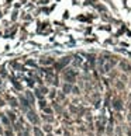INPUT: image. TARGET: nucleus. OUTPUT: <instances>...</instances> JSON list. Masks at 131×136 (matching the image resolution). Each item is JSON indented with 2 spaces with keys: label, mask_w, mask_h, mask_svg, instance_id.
Listing matches in <instances>:
<instances>
[{
  "label": "nucleus",
  "mask_w": 131,
  "mask_h": 136,
  "mask_svg": "<svg viewBox=\"0 0 131 136\" xmlns=\"http://www.w3.org/2000/svg\"><path fill=\"white\" fill-rule=\"evenodd\" d=\"M42 118H44V121H47V122H52V119H54L52 117H51V115H47V117L44 115Z\"/></svg>",
  "instance_id": "nucleus-17"
},
{
  "label": "nucleus",
  "mask_w": 131,
  "mask_h": 136,
  "mask_svg": "<svg viewBox=\"0 0 131 136\" xmlns=\"http://www.w3.org/2000/svg\"><path fill=\"white\" fill-rule=\"evenodd\" d=\"M72 90H73V87H72L70 83H65L62 86V93L64 94H69V93H72Z\"/></svg>",
  "instance_id": "nucleus-5"
},
{
  "label": "nucleus",
  "mask_w": 131,
  "mask_h": 136,
  "mask_svg": "<svg viewBox=\"0 0 131 136\" xmlns=\"http://www.w3.org/2000/svg\"><path fill=\"white\" fill-rule=\"evenodd\" d=\"M114 108H116V110L117 111H120L123 108V102H121V100H120V98H117V100H114Z\"/></svg>",
  "instance_id": "nucleus-8"
},
{
  "label": "nucleus",
  "mask_w": 131,
  "mask_h": 136,
  "mask_svg": "<svg viewBox=\"0 0 131 136\" xmlns=\"http://www.w3.org/2000/svg\"><path fill=\"white\" fill-rule=\"evenodd\" d=\"M1 117H3V114H0V118H1Z\"/></svg>",
  "instance_id": "nucleus-24"
},
{
  "label": "nucleus",
  "mask_w": 131,
  "mask_h": 136,
  "mask_svg": "<svg viewBox=\"0 0 131 136\" xmlns=\"http://www.w3.org/2000/svg\"><path fill=\"white\" fill-rule=\"evenodd\" d=\"M0 135H4V131H3V128H1V125H0Z\"/></svg>",
  "instance_id": "nucleus-21"
},
{
  "label": "nucleus",
  "mask_w": 131,
  "mask_h": 136,
  "mask_svg": "<svg viewBox=\"0 0 131 136\" xmlns=\"http://www.w3.org/2000/svg\"><path fill=\"white\" fill-rule=\"evenodd\" d=\"M64 79L66 80V83H75V80H76V75H75L73 70H69V69H66L64 72Z\"/></svg>",
  "instance_id": "nucleus-1"
},
{
  "label": "nucleus",
  "mask_w": 131,
  "mask_h": 136,
  "mask_svg": "<svg viewBox=\"0 0 131 136\" xmlns=\"http://www.w3.org/2000/svg\"><path fill=\"white\" fill-rule=\"evenodd\" d=\"M4 136H14V132L11 129H6L4 131Z\"/></svg>",
  "instance_id": "nucleus-16"
},
{
  "label": "nucleus",
  "mask_w": 131,
  "mask_h": 136,
  "mask_svg": "<svg viewBox=\"0 0 131 136\" xmlns=\"http://www.w3.org/2000/svg\"><path fill=\"white\" fill-rule=\"evenodd\" d=\"M51 131H52V126H51L49 123H47V125L44 126V132H48V133H51Z\"/></svg>",
  "instance_id": "nucleus-15"
},
{
  "label": "nucleus",
  "mask_w": 131,
  "mask_h": 136,
  "mask_svg": "<svg viewBox=\"0 0 131 136\" xmlns=\"http://www.w3.org/2000/svg\"><path fill=\"white\" fill-rule=\"evenodd\" d=\"M47 136H54V135H51V133H48V135H47Z\"/></svg>",
  "instance_id": "nucleus-23"
},
{
  "label": "nucleus",
  "mask_w": 131,
  "mask_h": 136,
  "mask_svg": "<svg viewBox=\"0 0 131 136\" xmlns=\"http://www.w3.org/2000/svg\"><path fill=\"white\" fill-rule=\"evenodd\" d=\"M3 105H6V104H4V101H3V100H0V107H3Z\"/></svg>",
  "instance_id": "nucleus-22"
},
{
  "label": "nucleus",
  "mask_w": 131,
  "mask_h": 136,
  "mask_svg": "<svg viewBox=\"0 0 131 136\" xmlns=\"http://www.w3.org/2000/svg\"><path fill=\"white\" fill-rule=\"evenodd\" d=\"M49 96L54 98V97H55V91H54V90H52V91H49Z\"/></svg>",
  "instance_id": "nucleus-20"
},
{
  "label": "nucleus",
  "mask_w": 131,
  "mask_h": 136,
  "mask_svg": "<svg viewBox=\"0 0 131 136\" xmlns=\"http://www.w3.org/2000/svg\"><path fill=\"white\" fill-rule=\"evenodd\" d=\"M35 97H37V98H38L39 101L44 100V94L41 93V90H39V88H37V90H35Z\"/></svg>",
  "instance_id": "nucleus-12"
},
{
  "label": "nucleus",
  "mask_w": 131,
  "mask_h": 136,
  "mask_svg": "<svg viewBox=\"0 0 131 136\" xmlns=\"http://www.w3.org/2000/svg\"><path fill=\"white\" fill-rule=\"evenodd\" d=\"M72 91H73L75 94H79V88L78 87H73V90H72Z\"/></svg>",
  "instance_id": "nucleus-19"
},
{
  "label": "nucleus",
  "mask_w": 131,
  "mask_h": 136,
  "mask_svg": "<svg viewBox=\"0 0 131 136\" xmlns=\"http://www.w3.org/2000/svg\"><path fill=\"white\" fill-rule=\"evenodd\" d=\"M27 118H28V121H30L31 123H34L35 126L39 123V118H38V115L35 114V111L30 110L28 112H27Z\"/></svg>",
  "instance_id": "nucleus-3"
},
{
  "label": "nucleus",
  "mask_w": 131,
  "mask_h": 136,
  "mask_svg": "<svg viewBox=\"0 0 131 136\" xmlns=\"http://www.w3.org/2000/svg\"><path fill=\"white\" fill-rule=\"evenodd\" d=\"M39 63H41V65H52L54 60L51 58H42V59H39Z\"/></svg>",
  "instance_id": "nucleus-7"
},
{
  "label": "nucleus",
  "mask_w": 131,
  "mask_h": 136,
  "mask_svg": "<svg viewBox=\"0 0 131 136\" xmlns=\"http://www.w3.org/2000/svg\"><path fill=\"white\" fill-rule=\"evenodd\" d=\"M38 104H39V107H41V108H42V110H44V108H45V107H47V101L41 100V101H39V102H38Z\"/></svg>",
  "instance_id": "nucleus-18"
},
{
  "label": "nucleus",
  "mask_w": 131,
  "mask_h": 136,
  "mask_svg": "<svg viewBox=\"0 0 131 136\" xmlns=\"http://www.w3.org/2000/svg\"><path fill=\"white\" fill-rule=\"evenodd\" d=\"M69 62H70V59H69V58H64L62 60H59V62L57 63V65H55V69H58V70H61V69H64V67H65V66L68 65Z\"/></svg>",
  "instance_id": "nucleus-4"
},
{
  "label": "nucleus",
  "mask_w": 131,
  "mask_h": 136,
  "mask_svg": "<svg viewBox=\"0 0 131 136\" xmlns=\"http://www.w3.org/2000/svg\"><path fill=\"white\" fill-rule=\"evenodd\" d=\"M0 119H1L3 125H4V126H7V129H11V121L9 119V117H7V115H3Z\"/></svg>",
  "instance_id": "nucleus-6"
},
{
  "label": "nucleus",
  "mask_w": 131,
  "mask_h": 136,
  "mask_svg": "<svg viewBox=\"0 0 131 136\" xmlns=\"http://www.w3.org/2000/svg\"><path fill=\"white\" fill-rule=\"evenodd\" d=\"M42 111H44V114H47V115H51V114H52V108H51V107H45Z\"/></svg>",
  "instance_id": "nucleus-14"
},
{
  "label": "nucleus",
  "mask_w": 131,
  "mask_h": 136,
  "mask_svg": "<svg viewBox=\"0 0 131 136\" xmlns=\"http://www.w3.org/2000/svg\"><path fill=\"white\" fill-rule=\"evenodd\" d=\"M26 97H27V100L30 101L31 105L35 102V98H34V96H33V93H31V91H27V93H26Z\"/></svg>",
  "instance_id": "nucleus-9"
},
{
  "label": "nucleus",
  "mask_w": 131,
  "mask_h": 136,
  "mask_svg": "<svg viewBox=\"0 0 131 136\" xmlns=\"http://www.w3.org/2000/svg\"><path fill=\"white\" fill-rule=\"evenodd\" d=\"M9 104L11 107H17L18 104H17V100H16V98H14V97H10L9 98Z\"/></svg>",
  "instance_id": "nucleus-13"
},
{
  "label": "nucleus",
  "mask_w": 131,
  "mask_h": 136,
  "mask_svg": "<svg viewBox=\"0 0 131 136\" xmlns=\"http://www.w3.org/2000/svg\"><path fill=\"white\" fill-rule=\"evenodd\" d=\"M18 101H20V108H21L24 112H28L30 111V101L27 100L26 97H23V96H20V98H18Z\"/></svg>",
  "instance_id": "nucleus-2"
},
{
  "label": "nucleus",
  "mask_w": 131,
  "mask_h": 136,
  "mask_svg": "<svg viewBox=\"0 0 131 136\" xmlns=\"http://www.w3.org/2000/svg\"><path fill=\"white\" fill-rule=\"evenodd\" d=\"M34 136H45V135H44V132L38 126H34Z\"/></svg>",
  "instance_id": "nucleus-11"
},
{
  "label": "nucleus",
  "mask_w": 131,
  "mask_h": 136,
  "mask_svg": "<svg viewBox=\"0 0 131 136\" xmlns=\"http://www.w3.org/2000/svg\"><path fill=\"white\" fill-rule=\"evenodd\" d=\"M6 115L9 117V119L11 121V122H16V119H17V118H16V114H14V112H11V111H7V114H6Z\"/></svg>",
  "instance_id": "nucleus-10"
}]
</instances>
